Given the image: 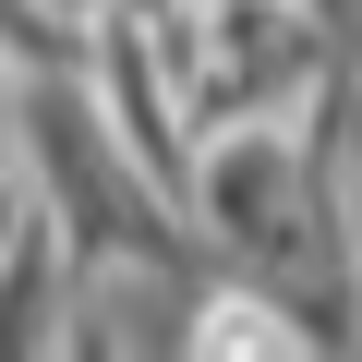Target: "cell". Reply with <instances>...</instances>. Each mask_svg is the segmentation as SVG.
Returning <instances> with one entry per match:
<instances>
[{
    "label": "cell",
    "instance_id": "3",
    "mask_svg": "<svg viewBox=\"0 0 362 362\" xmlns=\"http://www.w3.org/2000/svg\"><path fill=\"white\" fill-rule=\"evenodd\" d=\"M0 350H73V230L49 206L0 242Z\"/></svg>",
    "mask_w": 362,
    "mask_h": 362
},
{
    "label": "cell",
    "instance_id": "1",
    "mask_svg": "<svg viewBox=\"0 0 362 362\" xmlns=\"http://www.w3.org/2000/svg\"><path fill=\"white\" fill-rule=\"evenodd\" d=\"M338 49L314 0H206V49H194V133L218 121H278V109H326Z\"/></svg>",
    "mask_w": 362,
    "mask_h": 362
},
{
    "label": "cell",
    "instance_id": "4",
    "mask_svg": "<svg viewBox=\"0 0 362 362\" xmlns=\"http://www.w3.org/2000/svg\"><path fill=\"white\" fill-rule=\"evenodd\" d=\"M37 218V169H25V49L0 37V242Z\"/></svg>",
    "mask_w": 362,
    "mask_h": 362
},
{
    "label": "cell",
    "instance_id": "2",
    "mask_svg": "<svg viewBox=\"0 0 362 362\" xmlns=\"http://www.w3.org/2000/svg\"><path fill=\"white\" fill-rule=\"evenodd\" d=\"M218 254L206 242H97L73 254V350L85 362H194Z\"/></svg>",
    "mask_w": 362,
    "mask_h": 362
}]
</instances>
